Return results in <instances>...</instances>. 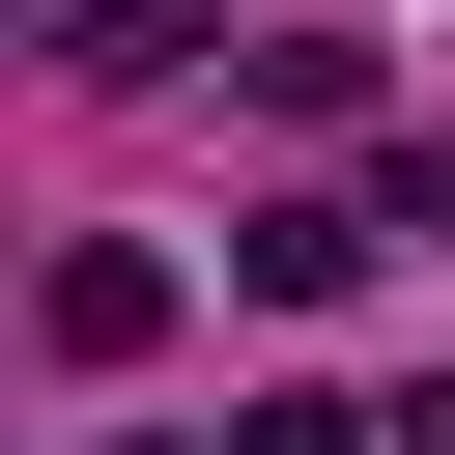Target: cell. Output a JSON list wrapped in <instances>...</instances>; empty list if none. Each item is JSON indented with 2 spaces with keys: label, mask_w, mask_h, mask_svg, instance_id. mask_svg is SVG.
I'll return each mask as SVG.
<instances>
[{
  "label": "cell",
  "mask_w": 455,
  "mask_h": 455,
  "mask_svg": "<svg viewBox=\"0 0 455 455\" xmlns=\"http://www.w3.org/2000/svg\"><path fill=\"white\" fill-rule=\"evenodd\" d=\"M398 228H455V142H427V171H398Z\"/></svg>",
  "instance_id": "obj_4"
},
{
  "label": "cell",
  "mask_w": 455,
  "mask_h": 455,
  "mask_svg": "<svg viewBox=\"0 0 455 455\" xmlns=\"http://www.w3.org/2000/svg\"><path fill=\"white\" fill-rule=\"evenodd\" d=\"M228 455H398V427H341V398H256V427H228Z\"/></svg>",
  "instance_id": "obj_3"
},
{
  "label": "cell",
  "mask_w": 455,
  "mask_h": 455,
  "mask_svg": "<svg viewBox=\"0 0 455 455\" xmlns=\"http://www.w3.org/2000/svg\"><path fill=\"white\" fill-rule=\"evenodd\" d=\"M370 228H398V199H256V228H228V284H256V313H341V284H370Z\"/></svg>",
  "instance_id": "obj_2"
},
{
  "label": "cell",
  "mask_w": 455,
  "mask_h": 455,
  "mask_svg": "<svg viewBox=\"0 0 455 455\" xmlns=\"http://www.w3.org/2000/svg\"><path fill=\"white\" fill-rule=\"evenodd\" d=\"M398 455H455V370H427V398H398Z\"/></svg>",
  "instance_id": "obj_5"
},
{
  "label": "cell",
  "mask_w": 455,
  "mask_h": 455,
  "mask_svg": "<svg viewBox=\"0 0 455 455\" xmlns=\"http://www.w3.org/2000/svg\"><path fill=\"white\" fill-rule=\"evenodd\" d=\"M28 341H57V370H142V341H171V256H142V228H85V256L28 284Z\"/></svg>",
  "instance_id": "obj_1"
}]
</instances>
